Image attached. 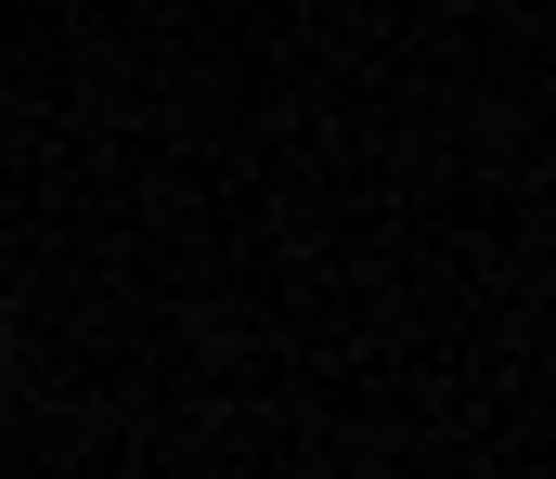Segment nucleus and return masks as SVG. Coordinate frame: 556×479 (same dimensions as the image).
<instances>
[]
</instances>
